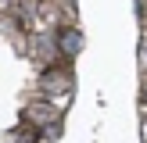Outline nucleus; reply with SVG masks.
Returning a JSON list of instances; mask_svg holds the SVG:
<instances>
[{"label":"nucleus","instance_id":"2","mask_svg":"<svg viewBox=\"0 0 147 143\" xmlns=\"http://www.w3.org/2000/svg\"><path fill=\"white\" fill-rule=\"evenodd\" d=\"M25 122L36 125V129H43V132H50V122H57V111L40 100V104H29V107H25Z\"/></svg>","mask_w":147,"mask_h":143},{"label":"nucleus","instance_id":"3","mask_svg":"<svg viewBox=\"0 0 147 143\" xmlns=\"http://www.w3.org/2000/svg\"><path fill=\"white\" fill-rule=\"evenodd\" d=\"M140 100H144V107H147V82H144V90H140Z\"/></svg>","mask_w":147,"mask_h":143},{"label":"nucleus","instance_id":"1","mask_svg":"<svg viewBox=\"0 0 147 143\" xmlns=\"http://www.w3.org/2000/svg\"><path fill=\"white\" fill-rule=\"evenodd\" d=\"M54 50L61 57H79V50H83V32H79L76 25H61L54 36Z\"/></svg>","mask_w":147,"mask_h":143}]
</instances>
